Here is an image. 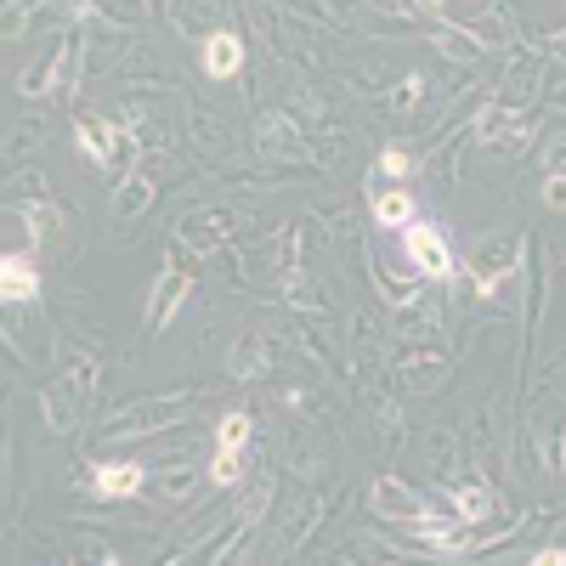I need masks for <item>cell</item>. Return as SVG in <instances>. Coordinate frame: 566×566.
<instances>
[{
	"instance_id": "obj_37",
	"label": "cell",
	"mask_w": 566,
	"mask_h": 566,
	"mask_svg": "<svg viewBox=\"0 0 566 566\" xmlns=\"http://www.w3.org/2000/svg\"><path fill=\"white\" fill-rule=\"evenodd\" d=\"M266 510H272V476H255V493L244 499V510H239V522L255 533L261 522H266Z\"/></svg>"
},
{
	"instance_id": "obj_47",
	"label": "cell",
	"mask_w": 566,
	"mask_h": 566,
	"mask_svg": "<svg viewBox=\"0 0 566 566\" xmlns=\"http://www.w3.org/2000/svg\"><path fill=\"white\" fill-rule=\"evenodd\" d=\"M560 464H566V431H560Z\"/></svg>"
},
{
	"instance_id": "obj_16",
	"label": "cell",
	"mask_w": 566,
	"mask_h": 566,
	"mask_svg": "<svg viewBox=\"0 0 566 566\" xmlns=\"http://www.w3.org/2000/svg\"><path fill=\"white\" fill-rule=\"evenodd\" d=\"M442 499H448V510L459 515L464 527H482V522H493V515L504 510V493H499V488L482 476V470H476L470 482H459L453 493H442Z\"/></svg>"
},
{
	"instance_id": "obj_9",
	"label": "cell",
	"mask_w": 566,
	"mask_h": 566,
	"mask_svg": "<svg viewBox=\"0 0 566 566\" xmlns=\"http://www.w3.org/2000/svg\"><path fill=\"white\" fill-rule=\"evenodd\" d=\"M187 295H193V272H187V250L170 239V266L159 272V283H154V295H148V335H159V328H170L176 323V312L187 306Z\"/></svg>"
},
{
	"instance_id": "obj_38",
	"label": "cell",
	"mask_w": 566,
	"mask_h": 566,
	"mask_svg": "<svg viewBox=\"0 0 566 566\" xmlns=\"http://www.w3.org/2000/svg\"><path fill=\"white\" fill-rule=\"evenodd\" d=\"M317 522H323V499H306L301 522H290V527H283V544H290V549H301V544L317 533Z\"/></svg>"
},
{
	"instance_id": "obj_10",
	"label": "cell",
	"mask_w": 566,
	"mask_h": 566,
	"mask_svg": "<svg viewBox=\"0 0 566 566\" xmlns=\"http://www.w3.org/2000/svg\"><path fill=\"white\" fill-rule=\"evenodd\" d=\"M391 368H397V380H402L408 391L431 397V391H442V386H448L453 357H448V346H442V340H419V346H402V357H397Z\"/></svg>"
},
{
	"instance_id": "obj_6",
	"label": "cell",
	"mask_w": 566,
	"mask_h": 566,
	"mask_svg": "<svg viewBox=\"0 0 566 566\" xmlns=\"http://www.w3.org/2000/svg\"><path fill=\"white\" fill-rule=\"evenodd\" d=\"M301 255H306V227L301 221H283V227L266 232V239L250 244V255H239V277H250V266H261L266 277H283V272L301 266Z\"/></svg>"
},
{
	"instance_id": "obj_34",
	"label": "cell",
	"mask_w": 566,
	"mask_h": 566,
	"mask_svg": "<svg viewBox=\"0 0 566 566\" xmlns=\"http://www.w3.org/2000/svg\"><path fill=\"white\" fill-rule=\"evenodd\" d=\"M250 437H255L250 413H221L216 419V448H250Z\"/></svg>"
},
{
	"instance_id": "obj_44",
	"label": "cell",
	"mask_w": 566,
	"mask_h": 566,
	"mask_svg": "<svg viewBox=\"0 0 566 566\" xmlns=\"http://www.w3.org/2000/svg\"><path fill=\"white\" fill-rule=\"evenodd\" d=\"M544 103H549V108H555V114L566 119V74H555V80H549V91H544Z\"/></svg>"
},
{
	"instance_id": "obj_4",
	"label": "cell",
	"mask_w": 566,
	"mask_h": 566,
	"mask_svg": "<svg viewBox=\"0 0 566 566\" xmlns=\"http://www.w3.org/2000/svg\"><path fill=\"white\" fill-rule=\"evenodd\" d=\"M402 255L419 277H431V283H453L459 277V255L448 244V232L437 221H408L402 227Z\"/></svg>"
},
{
	"instance_id": "obj_15",
	"label": "cell",
	"mask_w": 566,
	"mask_h": 566,
	"mask_svg": "<svg viewBox=\"0 0 566 566\" xmlns=\"http://www.w3.org/2000/svg\"><path fill=\"white\" fill-rule=\"evenodd\" d=\"M210 476V470L199 464V459H170V464H159V470H148V504H181V499H193V488Z\"/></svg>"
},
{
	"instance_id": "obj_35",
	"label": "cell",
	"mask_w": 566,
	"mask_h": 566,
	"mask_svg": "<svg viewBox=\"0 0 566 566\" xmlns=\"http://www.w3.org/2000/svg\"><path fill=\"white\" fill-rule=\"evenodd\" d=\"M413 170H419V159L402 154V148H380V154H374V181H402Z\"/></svg>"
},
{
	"instance_id": "obj_45",
	"label": "cell",
	"mask_w": 566,
	"mask_h": 566,
	"mask_svg": "<svg viewBox=\"0 0 566 566\" xmlns=\"http://www.w3.org/2000/svg\"><path fill=\"white\" fill-rule=\"evenodd\" d=\"M533 566H566V544H549V549H533Z\"/></svg>"
},
{
	"instance_id": "obj_20",
	"label": "cell",
	"mask_w": 566,
	"mask_h": 566,
	"mask_svg": "<svg viewBox=\"0 0 566 566\" xmlns=\"http://www.w3.org/2000/svg\"><path fill=\"white\" fill-rule=\"evenodd\" d=\"M0 301L7 306H34L40 301V266H34V250H7L0 255Z\"/></svg>"
},
{
	"instance_id": "obj_24",
	"label": "cell",
	"mask_w": 566,
	"mask_h": 566,
	"mask_svg": "<svg viewBox=\"0 0 566 566\" xmlns=\"http://www.w3.org/2000/svg\"><path fill=\"white\" fill-rule=\"evenodd\" d=\"M69 29V23H63ZM63 29L52 34V45H45V52L18 74V97H52L57 91V80H63Z\"/></svg>"
},
{
	"instance_id": "obj_42",
	"label": "cell",
	"mask_w": 566,
	"mask_h": 566,
	"mask_svg": "<svg viewBox=\"0 0 566 566\" xmlns=\"http://www.w3.org/2000/svg\"><path fill=\"white\" fill-rule=\"evenodd\" d=\"M544 170H566V130H549V142H544Z\"/></svg>"
},
{
	"instance_id": "obj_32",
	"label": "cell",
	"mask_w": 566,
	"mask_h": 566,
	"mask_svg": "<svg viewBox=\"0 0 566 566\" xmlns=\"http://www.w3.org/2000/svg\"><path fill=\"white\" fill-rule=\"evenodd\" d=\"M424 464H431V476H442V470L459 464V453H453V431H442V424H431V431H424Z\"/></svg>"
},
{
	"instance_id": "obj_2",
	"label": "cell",
	"mask_w": 566,
	"mask_h": 566,
	"mask_svg": "<svg viewBox=\"0 0 566 566\" xmlns=\"http://www.w3.org/2000/svg\"><path fill=\"white\" fill-rule=\"evenodd\" d=\"M522 261H527V232L522 239H482L470 244L464 266H470V301H493L510 277H522Z\"/></svg>"
},
{
	"instance_id": "obj_40",
	"label": "cell",
	"mask_w": 566,
	"mask_h": 566,
	"mask_svg": "<svg viewBox=\"0 0 566 566\" xmlns=\"http://www.w3.org/2000/svg\"><path fill=\"white\" fill-rule=\"evenodd\" d=\"M346 85L357 91V97H380V91H386V74H380V69H352Z\"/></svg>"
},
{
	"instance_id": "obj_28",
	"label": "cell",
	"mask_w": 566,
	"mask_h": 566,
	"mask_svg": "<svg viewBox=\"0 0 566 566\" xmlns=\"http://www.w3.org/2000/svg\"><path fill=\"white\" fill-rule=\"evenodd\" d=\"M159 0H80V12L91 18H103V23H119V29H142L154 18Z\"/></svg>"
},
{
	"instance_id": "obj_31",
	"label": "cell",
	"mask_w": 566,
	"mask_h": 566,
	"mask_svg": "<svg viewBox=\"0 0 566 566\" xmlns=\"http://www.w3.org/2000/svg\"><path fill=\"white\" fill-rule=\"evenodd\" d=\"M193 148H199V159H221L227 154V125L216 114H193Z\"/></svg>"
},
{
	"instance_id": "obj_41",
	"label": "cell",
	"mask_w": 566,
	"mask_h": 566,
	"mask_svg": "<svg viewBox=\"0 0 566 566\" xmlns=\"http://www.w3.org/2000/svg\"><path fill=\"white\" fill-rule=\"evenodd\" d=\"M544 205L566 216V170H544Z\"/></svg>"
},
{
	"instance_id": "obj_18",
	"label": "cell",
	"mask_w": 566,
	"mask_h": 566,
	"mask_svg": "<svg viewBox=\"0 0 566 566\" xmlns=\"http://www.w3.org/2000/svg\"><path fill=\"white\" fill-rule=\"evenodd\" d=\"M244 57H250V45H244L239 29H216V34L199 45L205 80H239V74H244Z\"/></svg>"
},
{
	"instance_id": "obj_11",
	"label": "cell",
	"mask_w": 566,
	"mask_h": 566,
	"mask_svg": "<svg viewBox=\"0 0 566 566\" xmlns=\"http://www.w3.org/2000/svg\"><path fill=\"white\" fill-rule=\"evenodd\" d=\"M7 210L23 216L34 250H74V216H69L63 205H52V199H18V205H7Z\"/></svg>"
},
{
	"instance_id": "obj_27",
	"label": "cell",
	"mask_w": 566,
	"mask_h": 566,
	"mask_svg": "<svg viewBox=\"0 0 566 566\" xmlns=\"http://www.w3.org/2000/svg\"><path fill=\"white\" fill-rule=\"evenodd\" d=\"M368 216H374V227H380V232H402L408 221H419L413 193H402V187H386V193H374V199H368Z\"/></svg>"
},
{
	"instance_id": "obj_19",
	"label": "cell",
	"mask_w": 566,
	"mask_h": 566,
	"mask_svg": "<svg viewBox=\"0 0 566 566\" xmlns=\"http://www.w3.org/2000/svg\"><path fill=\"white\" fill-rule=\"evenodd\" d=\"M277 283H283V306H290V312H301V317H335V295H328V283L317 272L295 266V272H283Z\"/></svg>"
},
{
	"instance_id": "obj_1",
	"label": "cell",
	"mask_w": 566,
	"mask_h": 566,
	"mask_svg": "<svg viewBox=\"0 0 566 566\" xmlns=\"http://www.w3.org/2000/svg\"><path fill=\"white\" fill-rule=\"evenodd\" d=\"M97 380H103V363L91 357V352H74V363L57 374L52 386L40 391V413H45V431H57V437H74L80 431V419L91 408V397H97Z\"/></svg>"
},
{
	"instance_id": "obj_46",
	"label": "cell",
	"mask_w": 566,
	"mask_h": 566,
	"mask_svg": "<svg viewBox=\"0 0 566 566\" xmlns=\"http://www.w3.org/2000/svg\"><path fill=\"white\" fill-rule=\"evenodd\" d=\"M538 52H544V57H560V63H566V34H549V40L538 45Z\"/></svg>"
},
{
	"instance_id": "obj_22",
	"label": "cell",
	"mask_w": 566,
	"mask_h": 566,
	"mask_svg": "<svg viewBox=\"0 0 566 566\" xmlns=\"http://www.w3.org/2000/svg\"><path fill=\"white\" fill-rule=\"evenodd\" d=\"M368 504H374V515H386V522H408V515H424L431 510V499H419L408 482H397V476H374L368 482Z\"/></svg>"
},
{
	"instance_id": "obj_23",
	"label": "cell",
	"mask_w": 566,
	"mask_h": 566,
	"mask_svg": "<svg viewBox=\"0 0 566 566\" xmlns=\"http://www.w3.org/2000/svg\"><path fill=\"white\" fill-rule=\"evenodd\" d=\"M266 368H272V335L266 328H244V335L232 340V352H227V374L232 380H261Z\"/></svg>"
},
{
	"instance_id": "obj_25",
	"label": "cell",
	"mask_w": 566,
	"mask_h": 566,
	"mask_svg": "<svg viewBox=\"0 0 566 566\" xmlns=\"http://www.w3.org/2000/svg\"><path fill=\"white\" fill-rule=\"evenodd\" d=\"M165 18H170V29H176L181 40H193V45H205V40L221 29L210 0H165Z\"/></svg>"
},
{
	"instance_id": "obj_8",
	"label": "cell",
	"mask_w": 566,
	"mask_h": 566,
	"mask_svg": "<svg viewBox=\"0 0 566 566\" xmlns=\"http://www.w3.org/2000/svg\"><path fill=\"white\" fill-rule=\"evenodd\" d=\"M232 232H239V216L221 210V205H210V210H187V216L176 221V244L193 255V261H205V255H221V250L232 244Z\"/></svg>"
},
{
	"instance_id": "obj_30",
	"label": "cell",
	"mask_w": 566,
	"mask_h": 566,
	"mask_svg": "<svg viewBox=\"0 0 566 566\" xmlns=\"http://www.w3.org/2000/svg\"><path fill=\"white\" fill-rule=\"evenodd\" d=\"M374 437H380L386 453H397L402 437H408V431H402V408H397V397H386V391L374 397Z\"/></svg>"
},
{
	"instance_id": "obj_12",
	"label": "cell",
	"mask_w": 566,
	"mask_h": 566,
	"mask_svg": "<svg viewBox=\"0 0 566 566\" xmlns=\"http://www.w3.org/2000/svg\"><path fill=\"white\" fill-rule=\"evenodd\" d=\"M85 482H91V499L119 504V499H136L142 488H148V464H136V459H97L85 470Z\"/></svg>"
},
{
	"instance_id": "obj_43",
	"label": "cell",
	"mask_w": 566,
	"mask_h": 566,
	"mask_svg": "<svg viewBox=\"0 0 566 566\" xmlns=\"http://www.w3.org/2000/svg\"><path fill=\"white\" fill-rule=\"evenodd\" d=\"M29 18H34L29 0H12V7H7V40H18V34L29 29Z\"/></svg>"
},
{
	"instance_id": "obj_13",
	"label": "cell",
	"mask_w": 566,
	"mask_h": 566,
	"mask_svg": "<svg viewBox=\"0 0 566 566\" xmlns=\"http://www.w3.org/2000/svg\"><path fill=\"white\" fill-rule=\"evenodd\" d=\"M159 199V165L154 159H142L125 181H114V199H108V216L119 227H130L136 216H148V205Z\"/></svg>"
},
{
	"instance_id": "obj_33",
	"label": "cell",
	"mask_w": 566,
	"mask_h": 566,
	"mask_svg": "<svg viewBox=\"0 0 566 566\" xmlns=\"http://www.w3.org/2000/svg\"><path fill=\"white\" fill-rule=\"evenodd\" d=\"M283 7H290L295 18H306L312 29H346V18H340V7H328V0H283Z\"/></svg>"
},
{
	"instance_id": "obj_21",
	"label": "cell",
	"mask_w": 566,
	"mask_h": 566,
	"mask_svg": "<svg viewBox=\"0 0 566 566\" xmlns=\"http://www.w3.org/2000/svg\"><path fill=\"white\" fill-rule=\"evenodd\" d=\"M431 45L448 57V63H459V69H476L482 57H488V40L476 34V23H431Z\"/></svg>"
},
{
	"instance_id": "obj_14",
	"label": "cell",
	"mask_w": 566,
	"mask_h": 566,
	"mask_svg": "<svg viewBox=\"0 0 566 566\" xmlns=\"http://www.w3.org/2000/svg\"><path fill=\"white\" fill-rule=\"evenodd\" d=\"M515 431H527V448L538 453V470H560V431H566L560 402H538L527 413V424H515Z\"/></svg>"
},
{
	"instance_id": "obj_3",
	"label": "cell",
	"mask_w": 566,
	"mask_h": 566,
	"mask_svg": "<svg viewBox=\"0 0 566 566\" xmlns=\"http://www.w3.org/2000/svg\"><path fill=\"white\" fill-rule=\"evenodd\" d=\"M187 419V391H170V397H142L130 402L125 413H114L103 424V442H142V437H154V431H170V424Z\"/></svg>"
},
{
	"instance_id": "obj_7",
	"label": "cell",
	"mask_w": 566,
	"mask_h": 566,
	"mask_svg": "<svg viewBox=\"0 0 566 566\" xmlns=\"http://www.w3.org/2000/svg\"><path fill=\"white\" fill-rule=\"evenodd\" d=\"M544 69H549V57L538 52V45H527V52H515L510 63H504V74H499V85H493V103L499 108H510V114H522L533 97H544Z\"/></svg>"
},
{
	"instance_id": "obj_5",
	"label": "cell",
	"mask_w": 566,
	"mask_h": 566,
	"mask_svg": "<svg viewBox=\"0 0 566 566\" xmlns=\"http://www.w3.org/2000/svg\"><path fill=\"white\" fill-rule=\"evenodd\" d=\"M255 154L272 165H306L312 159V130L290 114V108H272L255 125Z\"/></svg>"
},
{
	"instance_id": "obj_39",
	"label": "cell",
	"mask_w": 566,
	"mask_h": 566,
	"mask_svg": "<svg viewBox=\"0 0 566 566\" xmlns=\"http://www.w3.org/2000/svg\"><path fill=\"white\" fill-rule=\"evenodd\" d=\"M74 555H80V560H97V566H119V549H114L108 538H97V533H80V538H74Z\"/></svg>"
},
{
	"instance_id": "obj_17",
	"label": "cell",
	"mask_w": 566,
	"mask_h": 566,
	"mask_svg": "<svg viewBox=\"0 0 566 566\" xmlns=\"http://www.w3.org/2000/svg\"><path fill=\"white\" fill-rule=\"evenodd\" d=\"M363 272H368V283H374V295L386 301V312H408L413 301H424V290H431V277H391L380 261H374V250L363 244Z\"/></svg>"
},
{
	"instance_id": "obj_26",
	"label": "cell",
	"mask_w": 566,
	"mask_h": 566,
	"mask_svg": "<svg viewBox=\"0 0 566 566\" xmlns=\"http://www.w3.org/2000/svg\"><path fill=\"white\" fill-rule=\"evenodd\" d=\"M114 130H119V119H103V114H80L74 119V142H80V154L91 159V165H108V154H114Z\"/></svg>"
},
{
	"instance_id": "obj_36",
	"label": "cell",
	"mask_w": 566,
	"mask_h": 566,
	"mask_svg": "<svg viewBox=\"0 0 566 566\" xmlns=\"http://www.w3.org/2000/svg\"><path fill=\"white\" fill-rule=\"evenodd\" d=\"M424 91H437L424 74H402L397 80V91H391V114H413L419 103H424Z\"/></svg>"
},
{
	"instance_id": "obj_29",
	"label": "cell",
	"mask_w": 566,
	"mask_h": 566,
	"mask_svg": "<svg viewBox=\"0 0 566 566\" xmlns=\"http://www.w3.org/2000/svg\"><path fill=\"white\" fill-rule=\"evenodd\" d=\"M250 476V448H216V459H210V488H239Z\"/></svg>"
}]
</instances>
